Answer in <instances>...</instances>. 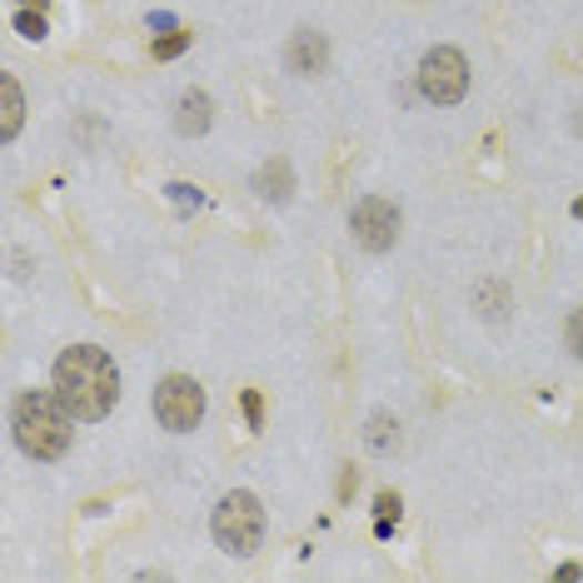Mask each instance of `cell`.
<instances>
[{
  "instance_id": "cell-1",
  "label": "cell",
  "mask_w": 583,
  "mask_h": 583,
  "mask_svg": "<svg viewBox=\"0 0 583 583\" xmlns=\"http://www.w3.org/2000/svg\"><path fill=\"white\" fill-rule=\"evenodd\" d=\"M56 394L66 399V409L80 419V424H96L115 409L120 399V370L105 350L96 344H76L56 360Z\"/></svg>"
},
{
  "instance_id": "cell-2",
  "label": "cell",
  "mask_w": 583,
  "mask_h": 583,
  "mask_svg": "<svg viewBox=\"0 0 583 583\" xmlns=\"http://www.w3.org/2000/svg\"><path fill=\"white\" fill-rule=\"evenodd\" d=\"M70 424H76V414L66 409V399H60L56 389H30V394H20L16 409H10V429H16L20 454L36 459V464H50V459L66 454Z\"/></svg>"
},
{
  "instance_id": "cell-3",
  "label": "cell",
  "mask_w": 583,
  "mask_h": 583,
  "mask_svg": "<svg viewBox=\"0 0 583 583\" xmlns=\"http://www.w3.org/2000/svg\"><path fill=\"white\" fill-rule=\"evenodd\" d=\"M214 544L224 549L230 559H254L264 544V509L260 499L250 494V489H234V494H224L220 504H214Z\"/></svg>"
},
{
  "instance_id": "cell-4",
  "label": "cell",
  "mask_w": 583,
  "mask_h": 583,
  "mask_svg": "<svg viewBox=\"0 0 583 583\" xmlns=\"http://www.w3.org/2000/svg\"><path fill=\"white\" fill-rule=\"evenodd\" d=\"M419 96L429 105H459L469 96V60L454 46H434L419 60Z\"/></svg>"
},
{
  "instance_id": "cell-5",
  "label": "cell",
  "mask_w": 583,
  "mask_h": 583,
  "mask_svg": "<svg viewBox=\"0 0 583 583\" xmlns=\"http://www.w3.org/2000/svg\"><path fill=\"white\" fill-rule=\"evenodd\" d=\"M155 419L170 429V434H190L204 419V389L190 380V374H165L155 384Z\"/></svg>"
},
{
  "instance_id": "cell-6",
  "label": "cell",
  "mask_w": 583,
  "mask_h": 583,
  "mask_svg": "<svg viewBox=\"0 0 583 583\" xmlns=\"http://www.w3.org/2000/svg\"><path fill=\"white\" fill-rule=\"evenodd\" d=\"M350 230H354V244H360V250L384 254V250H394V240H399V210L384 194H364L350 214Z\"/></svg>"
},
{
  "instance_id": "cell-7",
  "label": "cell",
  "mask_w": 583,
  "mask_h": 583,
  "mask_svg": "<svg viewBox=\"0 0 583 583\" xmlns=\"http://www.w3.org/2000/svg\"><path fill=\"white\" fill-rule=\"evenodd\" d=\"M284 66H290V76H324V66H330V40L320 36V30L300 26L290 36V46H284Z\"/></svg>"
},
{
  "instance_id": "cell-8",
  "label": "cell",
  "mask_w": 583,
  "mask_h": 583,
  "mask_svg": "<svg viewBox=\"0 0 583 583\" xmlns=\"http://www.w3.org/2000/svg\"><path fill=\"white\" fill-rule=\"evenodd\" d=\"M254 190H260V200H270V204H284V200H290V194H294L290 160H264L260 175H254Z\"/></svg>"
},
{
  "instance_id": "cell-9",
  "label": "cell",
  "mask_w": 583,
  "mask_h": 583,
  "mask_svg": "<svg viewBox=\"0 0 583 583\" xmlns=\"http://www.w3.org/2000/svg\"><path fill=\"white\" fill-rule=\"evenodd\" d=\"M175 130L180 135H204V130H210V96H204V90H185V96H180Z\"/></svg>"
},
{
  "instance_id": "cell-10",
  "label": "cell",
  "mask_w": 583,
  "mask_h": 583,
  "mask_svg": "<svg viewBox=\"0 0 583 583\" xmlns=\"http://www.w3.org/2000/svg\"><path fill=\"white\" fill-rule=\"evenodd\" d=\"M0 100H6V110H0V140H16L20 120H26V96H20L16 76H0Z\"/></svg>"
},
{
  "instance_id": "cell-11",
  "label": "cell",
  "mask_w": 583,
  "mask_h": 583,
  "mask_svg": "<svg viewBox=\"0 0 583 583\" xmlns=\"http://www.w3.org/2000/svg\"><path fill=\"white\" fill-rule=\"evenodd\" d=\"M394 439H399V424L389 414H374L370 419V449L374 454H389V449H394Z\"/></svg>"
},
{
  "instance_id": "cell-12",
  "label": "cell",
  "mask_w": 583,
  "mask_h": 583,
  "mask_svg": "<svg viewBox=\"0 0 583 583\" xmlns=\"http://www.w3.org/2000/svg\"><path fill=\"white\" fill-rule=\"evenodd\" d=\"M190 50V30H170V36L155 40V60H175Z\"/></svg>"
},
{
  "instance_id": "cell-13",
  "label": "cell",
  "mask_w": 583,
  "mask_h": 583,
  "mask_svg": "<svg viewBox=\"0 0 583 583\" xmlns=\"http://www.w3.org/2000/svg\"><path fill=\"white\" fill-rule=\"evenodd\" d=\"M16 30L26 40H46V16H40V10H20L16 16Z\"/></svg>"
},
{
  "instance_id": "cell-14",
  "label": "cell",
  "mask_w": 583,
  "mask_h": 583,
  "mask_svg": "<svg viewBox=\"0 0 583 583\" xmlns=\"http://www.w3.org/2000/svg\"><path fill=\"white\" fill-rule=\"evenodd\" d=\"M564 344L574 350V360H583V310L569 314V324H564Z\"/></svg>"
},
{
  "instance_id": "cell-15",
  "label": "cell",
  "mask_w": 583,
  "mask_h": 583,
  "mask_svg": "<svg viewBox=\"0 0 583 583\" xmlns=\"http://www.w3.org/2000/svg\"><path fill=\"white\" fill-rule=\"evenodd\" d=\"M240 404H244V419H250V429H260V424H264V404H260V394H254V389H244Z\"/></svg>"
},
{
  "instance_id": "cell-16",
  "label": "cell",
  "mask_w": 583,
  "mask_h": 583,
  "mask_svg": "<svg viewBox=\"0 0 583 583\" xmlns=\"http://www.w3.org/2000/svg\"><path fill=\"white\" fill-rule=\"evenodd\" d=\"M170 194H175L180 204H200V200H204V194L194 190V185H170Z\"/></svg>"
},
{
  "instance_id": "cell-17",
  "label": "cell",
  "mask_w": 583,
  "mask_h": 583,
  "mask_svg": "<svg viewBox=\"0 0 583 583\" xmlns=\"http://www.w3.org/2000/svg\"><path fill=\"white\" fill-rule=\"evenodd\" d=\"M380 519H399V494H380Z\"/></svg>"
},
{
  "instance_id": "cell-18",
  "label": "cell",
  "mask_w": 583,
  "mask_h": 583,
  "mask_svg": "<svg viewBox=\"0 0 583 583\" xmlns=\"http://www.w3.org/2000/svg\"><path fill=\"white\" fill-rule=\"evenodd\" d=\"M26 6H36V10H46V0H26Z\"/></svg>"
},
{
  "instance_id": "cell-19",
  "label": "cell",
  "mask_w": 583,
  "mask_h": 583,
  "mask_svg": "<svg viewBox=\"0 0 583 583\" xmlns=\"http://www.w3.org/2000/svg\"><path fill=\"white\" fill-rule=\"evenodd\" d=\"M574 214H579V220H583V200H579V204H574Z\"/></svg>"
}]
</instances>
